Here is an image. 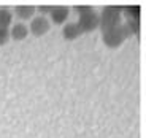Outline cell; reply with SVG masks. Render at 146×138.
Segmentation results:
<instances>
[{"mask_svg": "<svg viewBox=\"0 0 146 138\" xmlns=\"http://www.w3.org/2000/svg\"><path fill=\"white\" fill-rule=\"evenodd\" d=\"M75 10H76V13L80 15L76 24H78V27L81 29L83 33L84 32H92V30H95L97 27H99L100 16L94 11V8L80 5V7H75Z\"/></svg>", "mask_w": 146, "mask_h": 138, "instance_id": "1", "label": "cell"}, {"mask_svg": "<svg viewBox=\"0 0 146 138\" xmlns=\"http://www.w3.org/2000/svg\"><path fill=\"white\" fill-rule=\"evenodd\" d=\"M51 22L46 16H35L33 19H30V26H29V32L33 33V36H43L49 32Z\"/></svg>", "mask_w": 146, "mask_h": 138, "instance_id": "2", "label": "cell"}, {"mask_svg": "<svg viewBox=\"0 0 146 138\" xmlns=\"http://www.w3.org/2000/svg\"><path fill=\"white\" fill-rule=\"evenodd\" d=\"M49 16H51L52 24H56V26H60V24H64V22L68 19V16H70V8H68V7H62V5H59V7H51Z\"/></svg>", "mask_w": 146, "mask_h": 138, "instance_id": "3", "label": "cell"}, {"mask_svg": "<svg viewBox=\"0 0 146 138\" xmlns=\"http://www.w3.org/2000/svg\"><path fill=\"white\" fill-rule=\"evenodd\" d=\"M27 35H29V27L22 22H18V24H11L10 27V38L15 41H22L26 40Z\"/></svg>", "mask_w": 146, "mask_h": 138, "instance_id": "4", "label": "cell"}, {"mask_svg": "<svg viewBox=\"0 0 146 138\" xmlns=\"http://www.w3.org/2000/svg\"><path fill=\"white\" fill-rule=\"evenodd\" d=\"M81 35H83V32H81V29L78 27L76 22H68L62 29V36H64V40H67V41L76 40L78 36H81Z\"/></svg>", "mask_w": 146, "mask_h": 138, "instance_id": "5", "label": "cell"}, {"mask_svg": "<svg viewBox=\"0 0 146 138\" xmlns=\"http://www.w3.org/2000/svg\"><path fill=\"white\" fill-rule=\"evenodd\" d=\"M35 11H36V7H33V5H18V7H15V15L21 21L33 19L35 18Z\"/></svg>", "mask_w": 146, "mask_h": 138, "instance_id": "6", "label": "cell"}, {"mask_svg": "<svg viewBox=\"0 0 146 138\" xmlns=\"http://www.w3.org/2000/svg\"><path fill=\"white\" fill-rule=\"evenodd\" d=\"M13 22V11L10 8H0V29H10Z\"/></svg>", "mask_w": 146, "mask_h": 138, "instance_id": "7", "label": "cell"}, {"mask_svg": "<svg viewBox=\"0 0 146 138\" xmlns=\"http://www.w3.org/2000/svg\"><path fill=\"white\" fill-rule=\"evenodd\" d=\"M10 40V29H0V46L7 44Z\"/></svg>", "mask_w": 146, "mask_h": 138, "instance_id": "8", "label": "cell"}, {"mask_svg": "<svg viewBox=\"0 0 146 138\" xmlns=\"http://www.w3.org/2000/svg\"><path fill=\"white\" fill-rule=\"evenodd\" d=\"M36 10L40 11L41 16H43L44 13H49V11H51V5H40V7L36 8Z\"/></svg>", "mask_w": 146, "mask_h": 138, "instance_id": "9", "label": "cell"}]
</instances>
